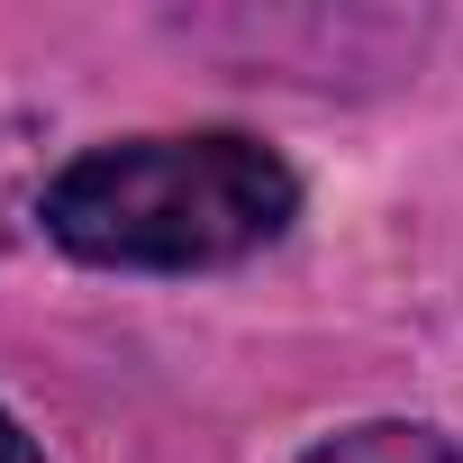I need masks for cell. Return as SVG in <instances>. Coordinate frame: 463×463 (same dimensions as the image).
<instances>
[{
  "instance_id": "6da1fadb",
  "label": "cell",
  "mask_w": 463,
  "mask_h": 463,
  "mask_svg": "<svg viewBox=\"0 0 463 463\" xmlns=\"http://www.w3.org/2000/svg\"><path fill=\"white\" fill-rule=\"evenodd\" d=\"M46 237L82 264L118 273H209L264 255L300 218V173L237 128H191V137H118L73 155L46 200Z\"/></svg>"
},
{
  "instance_id": "7a4b0ae2",
  "label": "cell",
  "mask_w": 463,
  "mask_h": 463,
  "mask_svg": "<svg viewBox=\"0 0 463 463\" xmlns=\"http://www.w3.org/2000/svg\"><path fill=\"white\" fill-rule=\"evenodd\" d=\"M300 463H463V445L436 436V427H418V418H364V427L309 445Z\"/></svg>"
},
{
  "instance_id": "3957f363",
  "label": "cell",
  "mask_w": 463,
  "mask_h": 463,
  "mask_svg": "<svg viewBox=\"0 0 463 463\" xmlns=\"http://www.w3.org/2000/svg\"><path fill=\"white\" fill-rule=\"evenodd\" d=\"M0 463H46V454H37V445H28V427H19V418H10V409H0Z\"/></svg>"
}]
</instances>
